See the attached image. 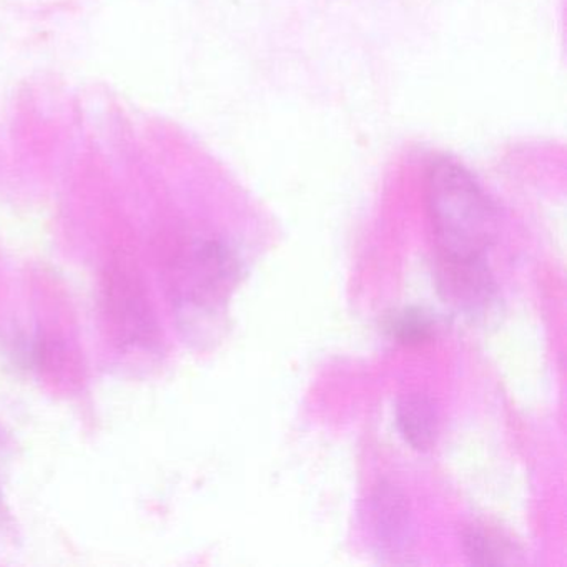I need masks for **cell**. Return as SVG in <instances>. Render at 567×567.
Wrapping results in <instances>:
<instances>
[{
    "instance_id": "2",
    "label": "cell",
    "mask_w": 567,
    "mask_h": 567,
    "mask_svg": "<svg viewBox=\"0 0 567 567\" xmlns=\"http://www.w3.org/2000/svg\"><path fill=\"white\" fill-rule=\"evenodd\" d=\"M240 277L237 254L220 240L192 245L174 275V305L181 327L195 341H208L224 327L225 305Z\"/></svg>"
},
{
    "instance_id": "5",
    "label": "cell",
    "mask_w": 567,
    "mask_h": 567,
    "mask_svg": "<svg viewBox=\"0 0 567 567\" xmlns=\"http://www.w3.org/2000/svg\"><path fill=\"white\" fill-rule=\"evenodd\" d=\"M396 426L404 443L413 450H431L440 433L436 404L424 393L404 394L396 404Z\"/></svg>"
},
{
    "instance_id": "7",
    "label": "cell",
    "mask_w": 567,
    "mask_h": 567,
    "mask_svg": "<svg viewBox=\"0 0 567 567\" xmlns=\"http://www.w3.org/2000/svg\"><path fill=\"white\" fill-rule=\"evenodd\" d=\"M463 547L470 563L476 566H499L511 563L509 557L513 556L506 544L480 526L464 529Z\"/></svg>"
},
{
    "instance_id": "6",
    "label": "cell",
    "mask_w": 567,
    "mask_h": 567,
    "mask_svg": "<svg viewBox=\"0 0 567 567\" xmlns=\"http://www.w3.org/2000/svg\"><path fill=\"white\" fill-rule=\"evenodd\" d=\"M436 321L424 308L410 307L391 315L386 321V331L398 343L414 347L424 343L434 334Z\"/></svg>"
},
{
    "instance_id": "4",
    "label": "cell",
    "mask_w": 567,
    "mask_h": 567,
    "mask_svg": "<svg viewBox=\"0 0 567 567\" xmlns=\"http://www.w3.org/2000/svg\"><path fill=\"white\" fill-rule=\"evenodd\" d=\"M370 519L378 553L393 560L408 553L413 543V523L406 497L394 484L383 481L374 489Z\"/></svg>"
},
{
    "instance_id": "1",
    "label": "cell",
    "mask_w": 567,
    "mask_h": 567,
    "mask_svg": "<svg viewBox=\"0 0 567 567\" xmlns=\"http://www.w3.org/2000/svg\"><path fill=\"white\" fill-rule=\"evenodd\" d=\"M426 200L437 257L486 258L499 237V212L466 167L450 158L434 162Z\"/></svg>"
},
{
    "instance_id": "3",
    "label": "cell",
    "mask_w": 567,
    "mask_h": 567,
    "mask_svg": "<svg viewBox=\"0 0 567 567\" xmlns=\"http://www.w3.org/2000/svg\"><path fill=\"white\" fill-rule=\"evenodd\" d=\"M437 291L444 303L467 318H480L496 300V284L486 258L437 257Z\"/></svg>"
}]
</instances>
